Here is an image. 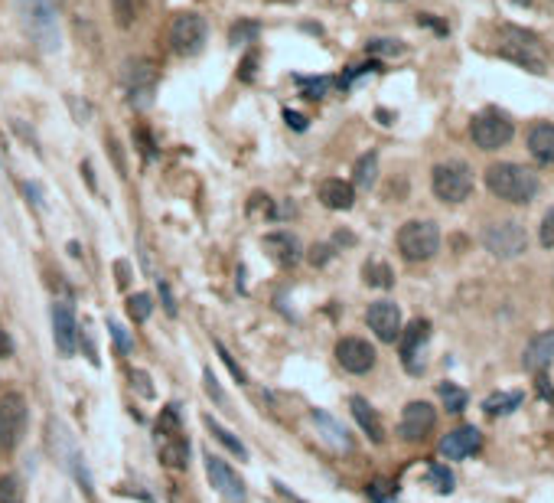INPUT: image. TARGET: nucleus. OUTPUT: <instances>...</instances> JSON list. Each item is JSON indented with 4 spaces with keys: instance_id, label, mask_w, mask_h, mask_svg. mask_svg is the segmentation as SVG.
<instances>
[{
    "instance_id": "obj_1",
    "label": "nucleus",
    "mask_w": 554,
    "mask_h": 503,
    "mask_svg": "<svg viewBox=\"0 0 554 503\" xmlns=\"http://www.w3.org/2000/svg\"><path fill=\"white\" fill-rule=\"evenodd\" d=\"M486 187L493 196H499L502 203H515V206H525L538 196V174H531L529 167L512 164V161H499V164L486 167Z\"/></svg>"
},
{
    "instance_id": "obj_2",
    "label": "nucleus",
    "mask_w": 554,
    "mask_h": 503,
    "mask_svg": "<svg viewBox=\"0 0 554 503\" xmlns=\"http://www.w3.org/2000/svg\"><path fill=\"white\" fill-rule=\"evenodd\" d=\"M499 56L522 65L525 72H535V76H542L548 69L542 39L529 33V30H522V26H499Z\"/></svg>"
},
{
    "instance_id": "obj_3",
    "label": "nucleus",
    "mask_w": 554,
    "mask_h": 503,
    "mask_svg": "<svg viewBox=\"0 0 554 503\" xmlns=\"http://www.w3.org/2000/svg\"><path fill=\"white\" fill-rule=\"evenodd\" d=\"M440 249V226L431 219H411L398 229V252L405 262H427Z\"/></svg>"
},
{
    "instance_id": "obj_4",
    "label": "nucleus",
    "mask_w": 554,
    "mask_h": 503,
    "mask_svg": "<svg viewBox=\"0 0 554 503\" xmlns=\"http://www.w3.org/2000/svg\"><path fill=\"white\" fill-rule=\"evenodd\" d=\"M431 189L443 203H463L473 193V170L467 161H443L431 170Z\"/></svg>"
},
{
    "instance_id": "obj_5",
    "label": "nucleus",
    "mask_w": 554,
    "mask_h": 503,
    "mask_svg": "<svg viewBox=\"0 0 554 503\" xmlns=\"http://www.w3.org/2000/svg\"><path fill=\"white\" fill-rule=\"evenodd\" d=\"M482 245L499 262L518 258L522 252L529 249V232L515 219H496V223H489V226L482 229Z\"/></svg>"
},
{
    "instance_id": "obj_6",
    "label": "nucleus",
    "mask_w": 554,
    "mask_h": 503,
    "mask_svg": "<svg viewBox=\"0 0 554 503\" xmlns=\"http://www.w3.org/2000/svg\"><path fill=\"white\" fill-rule=\"evenodd\" d=\"M469 138H473V144H476L480 151H502L505 144L515 138V125H512V118H509L505 112L486 108V112H480L476 118H473Z\"/></svg>"
},
{
    "instance_id": "obj_7",
    "label": "nucleus",
    "mask_w": 554,
    "mask_h": 503,
    "mask_svg": "<svg viewBox=\"0 0 554 503\" xmlns=\"http://www.w3.org/2000/svg\"><path fill=\"white\" fill-rule=\"evenodd\" d=\"M17 7H20V17H23L30 37L46 52L59 50V26H56V13H52L50 0H17Z\"/></svg>"
},
{
    "instance_id": "obj_8",
    "label": "nucleus",
    "mask_w": 554,
    "mask_h": 503,
    "mask_svg": "<svg viewBox=\"0 0 554 503\" xmlns=\"http://www.w3.org/2000/svg\"><path fill=\"white\" fill-rule=\"evenodd\" d=\"M26 431V399L23 392L0 396V451H13Z\"/></svg>"
},
{
    "instance_id": "obj_9",
    "label": "nucleus",
    "mask_w": 554,
    "mask_h": 503,
    "mask_svg": "<svg viewBox=\"0 0 554 503\" xmlns=\"http://www.w3.org/2000/svg\"><path fill=\"white\" fill-rule=\"evenodd\" d=\"M124 85H127V101L134 108H150L153 88H157V65L150 59H131L124 63Z\"/></svg>"
},
{
    "instance_id": "obj_10",
    "label": "nucleus",
    "mask_w": 554,
    "mask_h": 503,
    "mask_svg": "<svg viewBox=\"0 0 554 503\" xmlns=\"http://www.w3.org/2000/svg\"><path fill=\"white\" fill-rule=\"evenodd\" d=\"M206 33H209L206 20L193 10L173 17V23H170V43L180 56H196V52L206 46Z\"/></svg>"
},
{
    "instance_id": "obj_11",
    "label": "nucleus",
    "mask_w": 554,
    "mask_h": 503,
    "mask_svg": "<svg viewBox=\"0 0 554 503\" xmlns=\"http://www.w3.org/2000/svg\"><path fill=\"white\" fill-rule=\"evenodd\" d=\"M206 474H209V484L215 491L225 497L228 503H245L248 500V491H245V480L238 478L232 471L228 461H222L219 454L206 451Z\"/></svg>"
},
{
    "instance_id": "obj_12",
    "label": "nucleus",
    "mask_w": 554,
    "mask_h": 503,
    "mask_svg": "<svg viewBox=\"0 0 554 503\" xmlns=\"http://www.w3.org/2000/svg\"><path fill=\"white\" fill-rule=\"evenodd\" d=\"M437 425V412H434L431 402H407L401 409V418H398V435L401 441H424Z\"/></svg>"
},
{
    "instance_id": "obj_13",
    "label": "nucleus",
    "mask_w": 554,
    "mask_h": 503,
    "mask_svg": "<svg viewBox=\"0 0 554 503\" xmlns=\"http://www.w3.org/2000/svg\"><path fill=\"white\" fill-rule=\"evenodd\" d=\"M401 363H405L407 373H424V347H427V340H431V324L427 320H411L407 327H401Z\"/></svg>"
},
{
    "instance_id": "obj_14",
    "label": "nucleus",
    "mask_w": 554,
    "mask_h": 503,
    "mask_svg": "<svg viewBox=\"0 0 554 503\" xmlns=\"http://www.w3.org/2000/svg\"><path fill=\"white\" fill-rule=\"evenodd\" d=\"M336 363L352 376H365L375 366V347L362 337H343L336 343Z\"/></svg>"
},
{
    "instance_id": "obj_15",
    "label": "nucleus",
    "mask_w": 554,
    "mask_h": 503,
    "mask_svg": "<svg viewBox=\"0 0 554 503\" xmlns=\"http://www.w3.org/2000/svg\"><path fill=\"white\" fill-rule=\"evenodd\" d=\"M365 324L382 343H394L401 337V311L394 301H372L365 311Z\"/></svg>"
},
{
    "instance_id": "obj_16",
    "label": "nucleus",
    "mask_w": 554,
    "mask_h": 503,
    "mask_svg": "<svg viewBox=\"0 0 554 503\" xmlns=\"http://www.w3.org/2000/svg\"><path fill=\"white\" fill-rule=\"evenodd\" d=\"M52 340H56L62 356H72L75 353V347H78V324H75L72 304L65 301L52 304Z\"/></svg>"
},
{
    "instance_id": "obj_17",
    "label": "nucleus",
    "mask_w": 554,
    "mask_h": 503,
    "mask_svg": "<svg viewBox=\"0 0 554 503\" xmlns=\"http://www.w3.org/2000/svg\"><path fill=\"white\" fill-rule=\"evenodd\" d=\"M480 448H482V435H480V428H473V425L454 428V431L443 435V441H440V454L443 458H450V461H463V458H469V454H476Z\"/></svg>"
},
{
    "instance_id": "obj_18",
    "label": "nucleus",
    "mask_w": 554,
    "mask_h": 503,
    "mask_svg": "<svg viewBox=\"0 0 554 503\" xmlns=\"http://www.w3.org/2000/svg\"><path fill=\"white\" fill-rule=\"evenodd\" d=\"M525 147L529 154L544 167H554V125L551 121H538V125L529 127V138H525Z\"/></svg>"
},
{
    "instance_id": "obj_19",
    "label": "nucleus",
    "mask_w": 554,
    "mask_h": 503,
    "mask_svg": "<svg viewBox=\"0 0 554 503\" xmlns=\"http://www.w3.org/2000/svg\"><path fill=\"white\" fill-rule=\"evenodd\" d=\"M349 412H352V418H356V425L369 435V441H375V444H382L385 441V428H382V418H379V412L369 405V399H362V396H352L349 399Z\"/></svg>"
},
{
    "instance_id": "obj_20",
    "label": "nucleus",
    "mask_w": 554,
    "mask_h": 503,
    "mask_svg": "<svg viewBox=\"0 0 554 503\" xmlns=\"http://www.w3.org/2000/svg\"><path fill=\"white\" fill-rule=\"evenodd\" d=\"M317 196H320V203L326 209H349L356 203V189H352V183H345L339 176H330V180L320 183Z\"/></svg>"
},
{
    "instance_id": "obj_21",
    "label": "nucleus",
    "mask_w": 554,
    "mask_h": 503,
    "mask_svg": "<svg viewBox=\"0 0 554 503\" xmlns=\"http://www.w3.org/2000/svg\"><path fill=\"white\" fill-rule=\"evenodd\" d=\"M554 363V330H544L538 337H531V343L525 347V366L531 373H544Z\"/></svg>"
},
{
    "instance_id": "obj_22",
    "label": "nucleus",
    "mask_w": 554,
    "mask_h": 503,
    "mask_svg": "<svg viewBox=\"0 0 554 503\" xmlns=\"http://www.w3.org/2000/svg\"><path fill=\"white\" fill-rule=\"evenodd\" d=\"M264 249L271 252V258L277 265H297L300 262V242L290 232H271L264 236Z\"/></svg>"
},
{
    "instance_id": "obj_23",
    "label": "nucleus",
    "mask_w": 554,
    "mask_h": 503,
    "mask_svg": "<svg viewBox=\"0 0 554 503\" xmlns=\"http://www.w3.org/2000/svg\"><path fill=\"white\" fill-rule=\"evenodd\" d=\"M157 454H160V461L170 471H183L189 464V441L183 435H176V438H157Z\"/></svg>"
},
{
    "instance_id": "obj_24",
    "label": "nucleus",
    "mask_w": 554,
    "mask_h": 503,
    "mask_svg": "<svg viewBox=\"0 0 554 503\" xmlns=\"http://www.w3.org/2000/svg\"><path fill=\"white\" fill-rule=\"evenodd\" d=\"M313 422L323 428V441L332 444L336 451H349V448H352V441H349V435H345V428L339 425L336 418H330L326 412H313Z\"/></svg>"
},
{
    "instance_id": "obj_25",
    "label": "nucleus",
    "mask_w": 554,
    "mask_h": 503,
    "mask_svg": "<svg viewBox=\"0 0 554 503\" xmlns=\"http://www.w3.org/2000/svg\"><path fill=\"white\" fill-rule=\"evenodd\" d=\"M202 425L209 428V435H212V438H215V441H219V444H225V448H228V451H232V454H238L242 461H248V448H245V444H242V438H235V435H232V431H228V428H225V425H222L219 418L202 415Z\"/></svg>"
},
{
    "instance_id": "obj_26",
    "label": "nucleus",
    "mask_w": 554,
    "mask_h": 503,
    "mask_svg": "<svg viewBox=\"0 0 554 503\" xmlns=\"http://www.w3.org/2000/svg\"><path fill=\"white\" fill-rule=\"evenodd\" d=\"M522 399H525V392L522 389L493 392V396L482 402V412H486V415H509V412H515L518 405H522Z\"/></svg>"
},
{
    "instance_id": "obj_27",
    "label": "nucleus",
    "mask_w": 554,
    "mask_h": 503,
    "mask_svg": "<svg viewBox=\"0 0 554 503\" xmlns=\"http://www.w3.org/2000/svg\"><path fill=\"white\" fill-rule=\"evenodd\" d=\"M111 3V17H114V23L121 26V30H131V26L140 20V7H144V0H108Z\"/></svg>"
},
{
    "instance_id": "obj_28",
    "label": "nucleus",
    "mask_w": 554,
    "mask_h": 503,
    "mask_svg": "<svg viewBox=\"0 0 554 503\" xmlns=\"http://www.w3.org/2000/svg\"><path fill=\"white\" fill-rule=\"evenodd\" d=\"M437 396H440L443 409H447L450 415H460L469 402V396L460 389V386H454V382H440V386H437Z\"/></svg>"
},
{
    "instance_id": "obj_29",
    "label": "nucleus",
    "mask_w": 554,
    "mask_h": 503,
    "mask_svg": "<svg viewBox=\"0 0 554 503\" xmlns=\"http://www.w3.org/2000/svg\"><path fill=\"white\" fill-rule=\"evenodd\" d=\"M379 180V157L375 154H362L356 161V187L359 189H372Z\"/></svg>"
},
{
    "instance_id": "obj_30",
    "label": "nucleus",
    "mask_w": 554,
    "mask_h": 503,
    "mask_svg": "<svg viewBox=\"0 0 554 503\" xmlns=\"http://www.w3.org/2000/svg\"><path fill=\"white\" fill-rule=\"evenodd\" d=\"M176 435H183L180 409L176 405H167V409H160V415H157V438H176Z\"/></svg>"
},
{
    "instance_id": "obj_31",
    "label": "nucleus",
    "mask_w": 554,
    "mask_h": 503,
    "mask_svg": "<svg viewBox=\"0 0 554 503\" xmlns=\"http://www.w3.org/2000/svg\"><path fill=\"white\" fill-rule=\"evenodd\" d=\"M362 275H365V285H372V288H392L394 285V271L385 262H379V258L375 262H365Z\"/></svg>"
},
{
    "instance_id": "obj_32",
    "label": "nucleus",
    "mask_w": 554,
    "mask_h": 503,
    "mask_svg": "<svg viewBox=\"0 0 554 503\" xmlns=\"http://www.w3.org/2000/svg\"><path fill=\"white\" fill-rule=\"evenodd\" d=\"M150 314H153V298H150L147 291H137V294L127 298V317H131L134 324H144Z\"/></svg>"
},
{
    "instance_id": "obj_33",
    "label": "nucleus",
    "mask_w": 554,
    "mask_h": 503,
    "mask_svg": "<svg viewBox=\"0 0 554 503\" xmlns=\"http://www.w3.org/2000/svg\"><path fill=\"white\" fill-rule=\"evenodd\" d=\"M0 503H23V480L17 474L0 478Z\"/></svg>"
},
{
    "instance_id": "obj_34",
    "label": "nucleus",
    "mask_w": 554,
    "mask_h": 503,
    "mask_svg": "<svg viewBox=\"0 0 554 503\" xmlns=\"http://www.w3.org/2000/svg\"><path fill=\"white\" fill-rule=\"evenodd\" d=\"M369 500L372 503H394V500H398V487H394L392 480L375 478L369 484Z\"/></svg>"
},
{
    "instance_id": "obj_35",
    "label": "nucleus",
    "mask_w": 554,
    "mask_h": 503,
    "mask_svg": "<svg viewBox=\"0 0 554 503\" xmlns=\"http://www.w3.org/2000/svg\"><path fill=\"white\" fill-rule=\"evenodd\" d=\"M427 484H431L437 493H450L454 491V474H450L443 464H431V471H427Z\"/></svg>"
},
{
    "instance_id": "obj_36",
    "label": "nucleus",
    "mask_w": 554,
    "mask_h": 503,
    "mask_svg": "<svg viewBox=\"0 0 554 503\" xmlns=\"http://www.w3.org/2000/svg\"><path fill=\"white\" fill-rule=\"evenodd\" d=\"M258 37V23L255 20H242V23H235L232 30H228V43H248V39H255Z\"/></svg>"
},
{
    "instance_id": "obj_37",
    "label": "nucleus",
    "mask_w": 554,
    "mask_h": 503,
    "mask_svg": "<svg viewBox=\"0 0 554 503\" xmlns=\"http://www.w3.org/2000/svg\"><path fill=\"white\" fill-rule=\"evenodd\" d=\"M369 52H375V56H401V52H405V46H401L398 39H372Z\"/></svg>"
},
{
    "instance_id": "obj_38",
    "label": "nucleus",
    "mask_w": 554,
    "mask_h": 503,
    "mask_svg": "<svg viewBox=\"0 0 554 503\" xmlns=\"http://www.w3.org/2000/svg\"><path fill=\"white\" fill-rule=\"evenodd\" d=\"M538 239H542L544 249H551V252H554V206L548 209V213H544L542 229H538Z\"/></svg>"
},
{
    "instance_id": "obj_39",
    "label": "nucleus",
    "mask_w": 554,
    "mask_h": 503,
    "mask_svg": "<svg viewBox=\"0 0 554 503\" xmlns=\"http://www.w3.org/2000/svg\"><path fill=\"white\" fill-rule=\"evenodd\" d=\"M215 353H219V356H222V363L228 366V373H232V376L238 379V382H245V369H242V366L235 363V356H232V353L225 350V347H222V343H215Z\"/></svg>"
},
{
    "instance_id": "obj_40",
    "label": "nucleus",
    "mask_w": 554,
    "mask_h": 503,
    "mask_svg": "<svg viewBox=\"0 0 554 503\" xmlns=\"http://www.w3.org/2000/svg\"><path fill=\"white\" fill-rule=\"evenodd\" d=\"M131 382H134V389L144 396V399H153V386H150V376L144 373V369H134L131 373Z\"/></svg>"
},
{
    "instance_id": "obj_41",
    "label": "nucleus",
    "mask_w": 554,
    "mask_h": 503,
    "mask_svg": "<svg viewBox=\"0 0 554 503\" xmlns=\"http://www.w3.org/2000/svg\"><path fill=\"white\" fill-rule=\"evenodd\" d=\"M202 382H206V392H209V396L215 399V402H225V392H222L219 379L212 376V369H206V373H202Z\"/></svg>"
},
{
    "instance_id": "obj_42",
    "label": "nucleus",
    "mask_w": 554,
    "mask_h": 503,
    "mask_svg": "<svg viewBox=\"0 0 554 503\" xmlns=\"http://www.w3.org/2000/svg\"><path fill=\"white\" fill-rule=\"evenodd\" d=\"M111 337H114V343H118V350L121 353H131V340H127V330L121 327V324H108Z\"/></svg>"
},
{
    "instance_id": "obj_43",
    "label": "nucleus",
    "mask_w": 554,
    "mask_h": 503,
    "mask_svg": "<svg viewBox=\"0 0 554 503\" xmlns=\"http://www.w3.org/2000/svg\"><path fill=\"white\" fill-rule=\"evenodd\" d=\"M255 65H258V52H248L242 69H238V79H242V82H251V79H255Z\"/></svg>"
},
{
    "instance_id": "obj_44",
    "label": "nucleus",
    "mask_w": 554,
    "mask_h": 503,
    "mask_svg": "<svg viewBox=\"0 0 554 503\" xmlns=\"http://www.w3.org/2000/svg\"><path fill=\"white\" fill-rule=\"evenodd\" d=\"M303 85H307L310 99H323V95H326V88H330L332 82H330V79H313V82H307V79H303Z\"/></svg>"
},
{
    "instance_id": "obj_45",
    "label": "nucleus",
    "mask_w": 554,
    "mask_h": 503,
    "mask_svg": "<svg viewBox=\"0 0 554 503\" xmlns=\"http://www.w3.org/2000/svg\"><path fill=\"white\" fill-rule=\"evenodd\" d=\"M330 258H332L330 245H313V249H310V262H313V265H326Z\"/></svg>"
},
{
    "instance_id": "obj_46",
    "label": "nucleus",
    "mask_w": 554,
    "mask_h": 503,
    "mask_svg": "<svg viewBox=\"0 0 554 503\" xmlns=\"http://www.w3.org/2000/svg\"><path fill=\"white\" fill-rule=\"evenodd\" d=\"M284 121L294 127V131H307V118H303V114H297V112H290V108L284 112Z\"/></svg>"
},
{
    "instance_id": "obj_47",
    "label": "nucleus",
    "mask_w": 554,
    "mask_h": 503,
    "mask_svg": "<svg viewBox=\"0 0 554 503\" xmlns=\"http://www.w3.org/2000/svg\"><path fill=\"white\" fill-rule=\"evenodd\" d=\"M108 147H111V157H114V164H118V170H121V174H124V170H127V167H124V157H121V144H118V138H108Z\"/></svg>"
},
{
    "instance_id": "obj_48",
    "label": "nucleus",
    "mask_w": 554,
    "mask_h": 503,
    "mask_svg": "<svg viewBox=\"0 0 554 503\" xmlns=\"http://www.w3.org/2000/svg\"><path fill=\"white\" fill-rule=\"evenodd\" d=\"M0 356L7 360V356H13V340H10V333L0 327Z\"/></svg>"
},
{
    "instance_id": "obj_49",
    "label": "nucleus",
    "mask_w": 554,
    "mask_h": 503,
    "mask_svg": "<svg viewBox=\"0 0 554 503\" xmlns=\"http://www.w3.org/2000/svg\"><path fill=\"white\" fill-rule=\"evenodd\" d=\"M538 392L544 396V402H554V389H551V382H548L544 373H538Z\"/></svg>"
},
{
    "instance_id": "obj_50",
    "label": "nucleus",
    "mask_w": 554,
    "mask_h": 503,
    "mask_svg": "<svg viewBox=\"0 0 554 503\" xmlns=\"http://www.w3.org/2000/svg\"><path fill=\"white\" fill-rule=\"evenodd\" d=\"M160 281V278H157ZM160 291H163V307H167V314H176V304H173V294H170V288H167V281H160Z\"/></svg>"
},
{
    "instance_id": "obj_51",
    "label": "nucleus",
    "mask_w": 554,
    "mask_h": 503,
    "mask_svg": "<svg viewBox=\"0 0 554 503\" xmlns=\"http://www.w3.org/2000/svg\"><path fill=\"white\" fill-rule=\"evenodd\" d=\"M137 138H140V144H144V157H153V154H157V151H153V141H150V134L144 131V127L137 131Z\"/></svg>"
},
{
    "instance_id": "obj_52",
    "label": "nucleus",
    "mask_w": 554,
    "mask_h": 503,
    "mask_svg": "<svg viewBox=\"0 0 554 503\" xmlns=\"http://www.w3.org/2000/svg\"><path fill=\"white\" fill-rule=\"evenodd\" d=\"M114 271H118V285H121V288H127V262H118V265H114Z\"/></svg>"
},
{
    "instance_id": "obj_53",
    "label": "nucleus",
    "mask_w": 554,
    "mask_h": 503,
    "mask_svg": "<svg viewBox=\"0 0 554 503\" xmlns=\"http://www.w3.org/2000/svg\"><path fill=\"white\" fill-rule=\"evenodd\" d=\"M290 500H294V503H303V500H297V497H290Z\"/></svg>"
}]
</instances>
